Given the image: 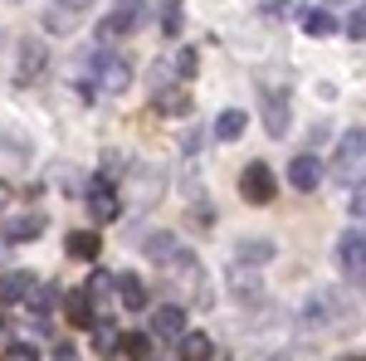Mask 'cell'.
<instances>
[{
	"instance_id": "19",
	"label": "cell",
	"mask_w": 366,
	"mask_h": 361,
	"mask_svg": "<svg viewBox=\"0 0 366 361\" xmlns=\"http://www.w3.org/2000/svg\"><path fill=\"white\" fill-rule=\"evenodd\" d=\"M29 317H34V322H44V312H49V307H54V288H49V283H39V288H29Z\"/></svg>"
},
{
	"instance_id": "12",
	"label": "cell",
	"mask_w": 366,
	"mask_h": 361,
	"mask_svg": "<svg viewBox=\"0 0 366 361\" xmlns=\"http://www.w3.org/2000/svg\"><path fill=\"white\" fill-rule=\"evenodd\" d=\"M39 64H44V44H39V39H29V44H25V59H20V74H15V79H20V84H34V79H39Z\"/></svg>"
},
{
	"instance_id": "16",
	"label": "cell",
	"mask_w": 366,
	"mask_h": 361,
	"mask_svg": "<svg viewBox=\"0 0 366 361\" xmlns=\"http://www.w3.org/2000/svg\"><path fill=\"white\" fill-rule=\"evenodd\" d=\"M117 298H122V307H132V312H137V307L147 303V288H142V278L122 274V278H117Z\"/></svg>"
},
{
	"instance_id": "2",
	"label": "cell",
	"mask_w": 366,
	"mask_h": 361,
	"mask_svg": "<svg viewBox=\"0 0 366 361\" xmlns=\"http://www.w3.org/2000/svg\"><path fill=\"white\" fill-rule=\"evenodd\" d=\"M167 278H176V283H181V293H186L191 303H205V298H210V288L200 283V259H196V254L176 249L167 259Z\"/></svg>"
},
{
	"instance_id": "28",
	"label": "cell",
	"mask_w": 366,
	"mask_h": 361,
	"mask_svg": "<svg viewBox=\"0 0 366 361\" xmlns=\"http://www.w3.org/2000/svg\"><path fill=\"white\" fill-rule=\"evenodd\" d=\"M352 215H357V220H366V181L357 186V195H352Z\"/></svg>"
},
{
	"instance_id": "6",
	"label": "cell",
	"mask_w": 366,
	"mask_h": 361,
	"mask_svg": "<svg viewBox=\"0 0 366 361\" xmlns=\"http://www.w3.org/2000/svg\"><path fill=\"white\" fill-rule=\"evenodd\" d=\"M88 210H93L98 224H108V220L122 215V200H117V191L108 186V181H93V186H88Z\"/></svg>"
},
{
	"instance_id": "25",
	"label": "cell",
	"mask_w": 366,
	"mask_h": 361,
	"mask_svg": "<svg viewBox=\"0 0 366 361\" xmlns=\"http://www.w3.org/2000/svg\"><path fill=\"white\" fill-rule=\"evenodd\" d=\"M196 49H181V54H176V74H181V79H196Z\"/></svg>"
},
{
	"instance_id": "31",
	"label": "cell",
	"mask_w": 366,
	"mask_h": 361,
	"mask_svg": "<svg viewBox=\"0 0 366 361\" xmlns=\"http://www.w3.org/2000/svg\"><path fill=\"white\" fill-rule=\"evenodd\" d=\"M5 205H10V186L0 181V210H5Z\"/></svg>"
},
{
	"instance_id": "21",
	"label": "cell",
	"mask_w": 366,
	"mask_h": 361,
	"mask_svg": "<svg viewBox=\"0 0 366 361\" xmlns=\"http://www.w3.org/2000/svg\"><path fill=\"white\" fill-rule=\"evenodd\" d=\"M303 29H308V34H332L337 20H332V10H308V15H303Z\"/></svg>"
},
{
	"instance_id": "15",
	"label": "cell",
	"mask_w": 366,
	"mask_h": 361,
	"mask_svg": "<svg viewBox=\"0 0 366 361\" xmlns=\"http://www.w3.org/2000/svg\"><path fill=\"white\" fill-rule=\"evenodd\" d=\"M244 122H249V117H244L239 108H225L220 117H215V137H220V142H234L239 132H244Z\"/></svg>"
},
{
	"instance_id": "10",
	"label": "cell",
	"mask_w": 366,
	"mask_h": 361,
	"mask_svg": "<svg viewBox=\"0 0 366 361\" xmlns=\"http://www.w3.org/2000/svg\"><path fill=\"white\" fill-rule=\"evenodd\" d=\"M64 312H69V322H74V327H93V322H98V312H93V298H88V288L69 293V298H64Z\"/></svg>"
},
{
	"instance_id": "29",
	"label": "cell",
	"mask_w": 366,
	"mask_h": 361,
	"mask_svg": "<svg viewBox=\"0 0 366 361\" xmlns=\"http://www.w3.org/2000/svg\"><path fill=\"white\" fill-rule=\"evenodd\" d=\"M93 342H98V347H113L117 337H113V327H103V322H98V327H93Z\"/></svg>"
},
{
	"instance_id": "5",
	"label": "cell",
	"mask_w": 366,
	"mask_h": 361,
	"mask_svg": "<svg viewBox=\"0 0 366 361\" xmlns=\"http://www.w3.org/2000/svg\"><path fill=\"white\" fill-rule=\"evenodd\" d=\"M264 93V127H269V137H283L288 132V93L283 88H259Z\"/></svg>"
},
{
	"instance_id": "27",
	"label": "cell",
	"mask_w": 366,
	"mask_h": 361,
	"mask_svg": "<svg viewBox=\"0 0 366 361\" xmlns=\"http://www.w3.org/2000/svg\"><path fill=\"white\" fill-rule=\"evenodd\" d=\"M347 34H352V39H366V5H357V10H352V20H347Z\"/></svg>"
},
{
	"instance_id": "26",
	"label": "cell",
	"mask_w": 366,
	"mask_h": 361,
	"mask_svg": "<svg viewBox=\"0 0 366 361\" xmlns=\"http://www.w3.org/2000/svg\"><path fill=\"white\" fill-rule=\"evenodd\" d=\"M5 361H39V352L29 342H15V347H5Z\"/></svg>"
},
{
	"instance_id": "20",
	"label": "cell",
	"mask_w": 366,
	"mask_h": 361,
	"mask_svg": "<svg viewBox=\"0 0 366 361\" xmlns=\"http://www.w3.org/2000/svg\"><path fill=\"white\" fill-rule=\"evenodd\" d=\"M142 249L152 254V259H157V264H167L171 254L181 249V244H176V239H171V234H152V239H147V244H142Z\"/></svg>"
},
{
	"instance_id": "4",
	"label": "cell",
	"mask_w": 366,
	"mask_h": 361,
	"mask_svg": "<svg viewBox=\"0 0 366 361\" xmlns=\"http://www.w3.org/2000/svg\"><path fill=\"white\" fill-rule=\"evenodd\" d=\"M239 191H244V200H254V205H269V200L279 195V181H274V171L264 167V162H249L244 176H239Z\"/></svg>"
},
{
	"instance_id": "30",
	"label": "cell",
	"mask_w": 366,
	"mask_h": 361,
	"mask_svg": "<svg viewBox=\"0 0 366 361\" xmlns=\"http://www.w3.org/2000/svg\"><path fill=\"white\" fill-rule=\"evenodd\" d=\"M54 361H79V352H74L69 342H59V347H54Z\"/></svg>"
},
{
	"instance_id": "13",
	"label": "cell",
	"mask_w": 366,
	"mask_h": 361,
	"mask_svg": "<svg viewBox=\"0 0 366 361\" xmlns=\"http://www.w3.org/2000/svg\"><path fill=\"white\" fill-rule=\"evenodd\" d=\"M127 84H132V69H127L122 59H103V88H108V93H122Z\"/></svg>"
},
{
	"instance_id": "3",
	"label": "cell",
	"mask_w": 366,
	"mask_h": 361,
	"mask_svg": "<svg viewBox=\"0 0 366 361\" xmlns=\"http://www.w3.org/2000/svg\"><path fill=\"white\" fill-rule=\"evenodd\" d=\"M337 269L352 278V283H366V234L362 229H352V234L337 239Z\"/></svg>"
},
{
	"instance_id": "35",
	"label": "cell",
	"mask_w": 366,
	"mask_h": 361,
	"mask_svg": "<svg viewBox=\"0 0 366 361\" xmlns=\"http://www.w3.org/2000/svg\"><path fill=\"white\" fill-rule=\"evenodd\" d=\"M0 332H5V327H0Z\"/></svg>"
},
{
	"instance_id": "9",
	"label": "cell",
	"mask_w": 366,
	"mask_h": 361,
	"mask_svg": "<svg viewBox=\"0 0 366 361\" xmlns=\"http://www.w3.org/2000/svg\"><path fill=\"white\" fill-rule=\"evenodd\" d=\"M29 288H34V274L29 269H15V274H0V303H25Z\"/></svg>"
},
{
	"instance_id": "23",
	"label": "cell",
	"mask_w": 366,
	"mask_h": 361,
	"mask_svg": "<svg viewBox=\"0 0 366 361\" xmlns=\"http://www.w3.org/2000/svg\"><path fill=\"white\" fill-rule=\"evenodd\" d=\"M229 283H234V298H239V303H249V298H259V278H244V269H239V274L229 278Z\"/></svg>"
},
{
	"instance_id": "34",
	"label": "cell",
	"mask_w": 366,
	"mask_h": 361,
	"mask_svg": "<svg viewBox=\"0 0 366 361\" xmlns=\"http://www.w3.org/2000/svg\"><path fill=\"white\" fill-rule=\"evenodd\" d=\"M352 361H366V357H352Z\"/></svg>"
},
{
	"instance_id": "7",
	"label": "cell",
	"mask_w": 366,
	"mask_h": 361,
	"mask_svg": "<svg viewBox=\"0 0 366 361\" xmlns=\"http://www.w3.org/2000/svg\"><path fill=\"white\" fill-rule=\"evenodd\" d=\"M152 332L167 337V342H171V337H181V332H186V307H181V303H162L157 312H152Z\"/></svg>"
},
{
	"instance_id": "1",
	"label": "cell",
	"mask_w": 366,
	"mask_h": 361,
	"mask_svg": "<svg viewBox=\"0 0 366 361\" xmlns=\"http://www.w3.org/2000/svg\"><path fill=\"white\" fill-rule=\"evenodd\" d=\"M362 171H366V132L357 127V132H347V137L337 142L332 176H337V181H362Z\"/></svg>"
},
{
	"instance_id": "32",
	"label": "cell",
	"mask_w": 366,
	"mask_h": 361,
	"mask_svg": "<svg viewBox=\"0 0 366 361\" xmlns=\"http://www.w3.org/2000/svg\"><path fill=\"white\" fill-rule=\"evenodd\" d=\"M5 249H10V234H0V264H5Z\"/></svg>"
},
{
	"instance_id": "8",
	"label": "cell",
	"mask_w": 366,
	"mask_h": 361,
	"mask_svg": "<svg viewBox=\"0 0 366 361\" xmlns=\"http://www.w3.org/2000/svg\"><path fill=\"white\" fill-rule=\"evenodd\" d=\"M317 181H322V162H317V157H293V162H288V186L312 191Z\"/></svg>"
},
{
	"instance_id": "14",
	"label": "cell",
	"mask_w": 366,
	"mask_h": 361,
	"mask_svg": "<svg viewBox=\"0 0 366 361\" xmlns=\"http://www.w3.org/2000/svg\"><path fill=\"white\" fill-rule=\"evenodd\" d=\"M5 234H10V239H39V234H44V215L29 210V215H20V220H10Z\"/></svg>"
},
{
	"instance_id": "33",
	"label": "cell",
	"mask_w": 366,
	"mask_h": 361,
	"mask_svg": "<svg viewBox=\"0 0 366 361\" xmlns=\"http://www.w3.org/2000/svg\"><path fill=\"white\" fill-rule=\"evenodd\" d=\"M64 5H69V10H84V5H88V0H64Z\"/></svg>"
},
{
	"instance_id": "17",
	"label": "cell",
	"mask_w": 366,
	"mask_h": 361,
	"mask_svg": "<svg viewBox=\"0 0 366 361\" xmlns=\"http://www.w3.org/2000/svg\"><path fill=\"white\" fill-rule=\"evenodd\" d=\"M234 259H239V264H269V259H274V244H269V239H244V244L234 249Z\"/></svg>"
},
{
	"instance_id": "11",
	"label": "cell",
	"mask_w": 366,
	"mask_h": 361,
	"mask_svg": "<svg viewBox=\"0 0 366 361\" xmlns=\"http://www.w3.org/2000/svg\"><path fill=\"white\" fill-rule=\"evenodd\" d=\"M215 342L205 332H181V347H176V361H210Z\"/></svg>"
},
{
	"instance_id": "22",
	"label": "cell",
	"mask_w": 366,
	"mask_h": 361,
	"mask_svg": "<svg viewBox=\"0 0 366 361\" xmlns=\"http://www.w3.org/2000/svg\"><path fill=\"white\" fill-rule=\"evenodd\" d=\"M117 352L127 361H147V337L142 332H127V337H117Z\"/></svg>"
},
{
	"instance_id": "24",
	"label": "cell",
	"mask_w": 366,
	"mask_h": 361,
	"mask_svg": "<svg viewBox=\"0 0 366 361\" xmlns=\"http://www.w3.org/2000/svg\"><path fill=\"white\" fill-rule=\"evenodd\" d=\"M108 288H113V274H108V269H93V278H88V298L98 303V298H103Z\"/></svg>"
},
{
	"instance_id": "18",
	"label": "cell",
	"mask_w": 366,
	"mask_h": 361,
	"mask_svg": "<svg viewBox=\"0 0 366 361\" xmlns=\"http://www.w3.org/2000/svg\"><path fill=\"white\" fill-rule=\"evenodd\" d=\"M98 249H103V239H98V234H88V229L69 234V254H74V259H98Z\"/></svg>"
}]
</instances>
